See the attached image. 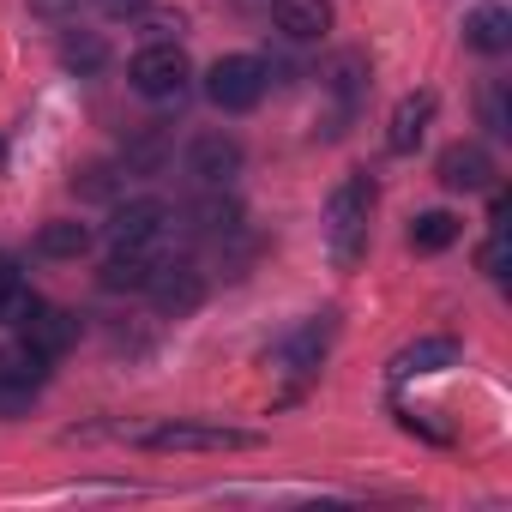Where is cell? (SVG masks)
I'll use <instances>...</instances> for the list:
<instances>
[{"label":"cell","instance_id":"obj_1","mask_svg":"<svg viewBox=\"0 0 512 512\" xmlns=\"http://www.w3.org/2000/svg\"><path fill=\"white\" fill-rule=\"evenodd\" d=\"M368 217H374V175L356 169L326 199V247H332V266L338 272L362 266V253H368Z\"/></svg>","mask_w":512,"mask_h":512},{"label":"cell","instance_id":"obj_2","mask_svg":"<svg viewBox=\"0 0 512 512\" xmlns=\"http://www.w3.org/2000/svg\"><path fill=\"white\" fill-rule=\"evenodd\" d=\"M127 440H139L151 452H247V446H260V434L223 428V422H151V428H133Z\"/></svg>","mask_w":512,"mask_h":512},{"label":"cell","instance_id":"obj_3","mask_svg":"<svg viewBox=\"0 0 512 512\" xmlns=\"http://www.w3.org/2000/svg\"><path fill=\"white\" fill-rule=\"evenodd\" d=\"M205 97H211V109H223V115H247L253 103L266 97V61H253V55H223V61L205 73Z\"/></svg>","mask_w":512,"mask_h":512},{"label":"cell","instance_id":"obj_4","mask_svg":"<svg viewBox=\"0 0 512 512\" xmlns=\"http://www.w3.org/2000/svg\"><path fill=\"white\" fill-rule=\"evenodd\" d=\"M127 79H133V91H139V97H151V103H169V97H181V91H187L193 67H187L181 43H151V49H139V55H133Z\"/></svg>","mask_w":512,"mask_h":512},{"label":"cell","instance_id":"obj_5","mask_svg":"<svg viewBox=\"0 0 512 512\" xmlns=\"http://www.w3.org/2000/svg\"><path fill=\"white\" fill-rule=\"evenodd\" d=\"M145 296L157 302V314H175V320H181V314H193V308L205 302V278H199V266H187V260H157Z\"/></svg>","mask_w":512,"mask_h":512},{"label":"cell","instance_id":"obj_6","mask_svg":"<svg viewBox=\"0 0 512 512\" xmlns=\"http://www.w3.org/2000/svg\"><path fill=\"white\" fill-rule=\"evenodd\" d=\"M187 175L205 187V193H223L235 175H241V145L229 133H199L187 145Z\"/></svg>","mask_w":512,"mask_h":512},{"label":"cell","instance_id":"obj_7","mask_svg":"<svg viewBox=\"0 0 512 512\" xmlns=\"http://www.w3.org/2000/svg\"><path fill=\"white\" fill-rule=\"evenodd\" d=\"M19 344L37 350L43 362H61V356L79 344V320H73L67 308H43V302H37V308L19 320Z\"/></svg>","mask_w":512,"mask_h":512},{"label":"cell","instance_id":"obj_8","mask_svg":"<svg viewBox=\"0 0 512 512\" xmlns=\"http://www.w3.org/2000/svg\"><path fill=\"white\" fill-rule=\"evenodd\" d=\"M49 380V362L37 356V350H7L0 356V416H19L31 398H37V386Z\"/></svg>","mask_w":512,"mask_h":512},{"label":"cell","instance_id":"obj_9","mask_svg":"<svg viewBox=\"0 0 512 512\" xmlns=\"http://www.w3.org/2000/svg\"><path fill=\"white\" fill-rule=\"evenodd\" d=\"M163 229H169V205L163 199H133V205H121L109 217V241L115 247H139V253H151L163 241Z\"/></svg>","mask_w":512,"mask_h":512},{"label":"cell","instance_id":"obj_10","mask_svg":"<svg viewBox=\"0 0 512 512\" xmlns=\"http://www.w3.org/2000/svg\"><path fill=\"white\" fill-rule=\"evenodd\" d=\"M332 314H314V320H302L284 344H278V368L284 374H314L320 362H326V350H332Z\"/></svg>","mask_w":512,"mask_h":512},{"label":"cell","instance_id":"obj_11","mask_svg":"<svg viewBox=\"0 0 512 512\" xmlns=\"http://www.w3.org/2000/svg\"><path fill=\"white\" fill-rule=\"evenodd\" d=\"M434 91H410L398 109H392V121H386V145L398 151V157H410L422 139H428V127H434Z\"/></svg>","mask_w":512,"mask_h":512},{"label":"cell","instance_id":"obj_12","mask_svg":"<svg viewBox=\"0 0 512 512\" xmlns=\"http://www.w3.org/2000/svg\"><path fill=\"white\" fill-rule=\"evenodd\" d=\"M494 181V157L482 151V145H446L440 151V187H452V193H482Z\"/></svg>","mask_w":512,"mask_h":512},{"label":"cell","instance_id":"obj_13","mask_svg":"<svg viewBox=\"0 0 512 512\" xmlns=\"http://www.w3.org/2000/svg\"><path fill=\"white\" fill-rule=\"evenodd\" d=\"M458 362V344L452 338H416V344H404L392 362H386V374L392 380H416V374H440V368H452Z\"/></svg>","mask_w":512,"mask_h":512},{"label":"cell","instance_id":"obj_14","mask_svg":"<svg viewBox=\"0 0 512 512\" xmlns=\"http://www.w3.org/2000/svg\"><path fill=\"white\" fill-rule=\"evenodd\" d=\"M278 31L290 43H314L332 31V0H278Z\"/></svg>","mask_w":512,"mask_h":512},{"label":"cell","instance_id":"obj_15","mask_svg":"<svg viewBox=\"0 0 512 512\" xmlns=\"http://www.w3.org/2000/svg\"><path fill=\"white\" fill-rule=\"evenodd\" d=\"M37 253L43 260H79V253H91V223L79 217H55L37 229Z\"/></svg>","mask_w":512,"mask_h":512},{"label":"cell","instance_id":"obj_16","mask_svg":"<svg viewBox=\"0 0 512 512\" xmlns=\"http://www.w3.org/2000/svg\"><path fill=\"white\" fill-rule=\"evenodd\" d=\"M464 43L482 49V55H506V49H512V13H500V7H476V13L464 19Z\"/></svg>","mask_w":512,"mask_h":512},{"label":"cell","instance_id":"obj_17","mask_svg":"<svg viewBox=\"0 0 512 512\" xmlns=\"http://www.w3.org/2000/svg\"><path fill=\"white\" fill-rule=\"evenodd\" d=\"M151 253H139V247H115L109 260H103V290H145L151 284Z\"/></svg>","mask_w":512,"mask_h":512},{"label":"cell","instance_id":"obj_18","mask_svg":"<svg viewBox=\"0 0 512 512\" xmlns=\"http://www.w3.org/2000/svg\"><path fill=\"white\" fill-rule=\"evenodd\" d=\"M458 241V217L452 211H416L410 217V247L416 253H440V247H452Z\"/></svg>","mask_w":512,"mask_h":512},{"label":"cell","instance_id":"obj_19","mask_svg":"<svg viewBox=\"0 0 512 512\" xmlns=\"http://www.w3.org/2000/svg\"><path fill=\"white\" fill-rule=\"evenodd\" d=\"M61 61H67L73 73H97V67L109 61V49H103V37H91V31H67V37H61Z\"/></svg>","mask_w":512,"mask_h":512},{"label":"cell","instance_id":"obj_20","mask_svg":"<svg viewBox=\"0 0 512 512\" xmlns=\"http://www.w3.org/2000/svg\"><path fill=\"white\" fill-rule=\"evenodd\" d=\"M235 223H241V211H235V199H223V193H211V199L193 211V229H199V235H229Z\"/></svg>","mask_w":512,"mask_h":512},{"label":"cell","instance_id":"obj_21","mask_svg":"<svg viewBox=\"0 0 512 512\" xmlns=\"http://www.w3.org/2000/svg\"><path fill=\"white\" fill-rule=\"evenodd\" d=\"M362 85H368V67H362V55H344V61L332 67V91H338V103H344V109H356Z\"/></svg>","mask_w":512,"mask_h":512},{"label":"cell","instance_id":"obj_22","mask_svg":"<svg viewBox=\"0 0 512 512\" xmlns=\"http://www.w3.org/2000/svg\"><path fill=\"white\" fill-rule=\"evenodd\" d=\"M506 260H512V241H506V223H494V235H488L482 253H476V266H482L488 278H506Z\"/></svg>","mask_w":512,"mask_h":512},{"label":"cell","instance_id":"obj_23","mask_svg":"<svg viewBox=\"0 0 512 512\" xmlns=\"http://www.w3.org/2000/svg\"><path fill=\"white\" fill-rule=\"evenodd\" d=\"M31 308H37V296H31V284H25V278L0 290V326H19V320H25Z\"/></svg>","mask_w":512,"mask_h":512},{"label":"cell","instance_id":"obj_24","mask_svg":"<svg viewBox=\"0 0 512 512\" xmlns=\"http://www.w3.org/2000/svg\"><path fill=\"white\" fill-rule=\"evenodd\" d=\"M482 121H488V133H512V109H506V85H494V91L482 97Z\"/></svg>","mask_w":512,"mask_h":512},{"label":"cell","instance_id":"obj_25","mask_svg":"<svg viewBox=\"0 0 512 512\" xmlns=\"http://www.w3.org/2000/svg\"><path fill=\"white\" fill-rule=\"evenodd\" d=\"M97 7L109 13V19H133V13H145L151 0H97Z\"/></svg>","mask_w":512,"mask_h":512},{"label":"cell","instance_id":"obj_26","mask_svg":"<svg viewBox=\"0 0 512 512\" xmlns=\"http://www.w3.org/2000/svg\"><path fill=\"white\" fill-rule=\"evenodd\" d=\"M7 284H19V266L7 260V253H0V290H7Z\"/></svg>","mask_w":512,"mask_h":512},{"label":"cell","instance_id":"obj_27","mask_svg":"<svg viewBox=\"0 0 512 512\" xmlns=\"http://www.w3.org/2000/svg\"><path fill=\"white\" fill-rule=\"evenodd\" d=\"M0 175H7V139H0Z\"/></svg>","mask_w":512,"mask_h":512}]
</instances>
